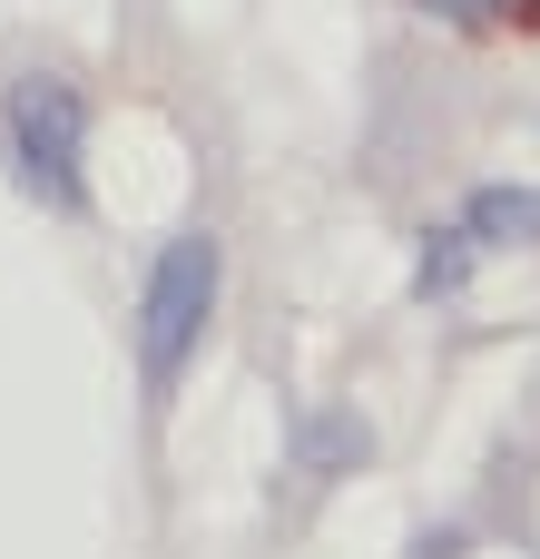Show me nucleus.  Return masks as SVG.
Listing matches in <instances>:
<instances>
[{
	"instance_id": "obj_2",
	"label": "nucleus",
	"mask_w": 540,
	"mask_h": 559,
	"mask_svg": "<svg viewBox=\"0 0 540 559\" xmlns=\"http://www.w3.org/2000/svg\"><path fill=\"white\" fill-rule=\"evenodd\" d=\"M207 314H216V246L207 236H177L157 265H148V295H138V364L148 383L167 393L187 373V354L207 344Z\"/></svg>"
},
{
	"instance_id": "obj_3",
	"label": "nucleus",
	"mask_w": 540,
	"mask_h": 559,
	"mask_svg": "<svg viewBox=\"0 0 540 559\" xmlns=\"http://www.w3.org/2000/svg\"><path fill=\"white\" fill-rule=\"evenodd\" d=\"M531 236H540V187H472V206L423 246V275H413V285H423V295H453L472 255H492V246H531Z\"/></svg>"
},
{
	"instance_id": "obj_4",
	"label": "nucleus",
	"mask_w": 540,
	"mask_h": 559,
	"mask_svg": "<svg viewBox=\"0 0 540 559\" xmlns=\"http://www.w3.org/2000/svg\"><path fill=\"white\" fill-rule=\"evenodd\" d=\"M423 10H433V20H453V29H502L521 0H423Z\"/></svg>"
},
{
	"instance_id": "obj_1",
	"label": "nucleus",
	"mask_w": 540,
	"mask_h": 559,
	"mask_svg": "<svg viewBox=\"0 0 540 559\" xmlns=\"http://www.w3.org/2000/svg\"><path fill=\"white\" fill-rule=\"evenodd\" d=\"M0 118H10V157L30 177V197L59 206V216H79L89 206V98L59 69H30V79H10Z\"/></svg>"
}]
</instances>
